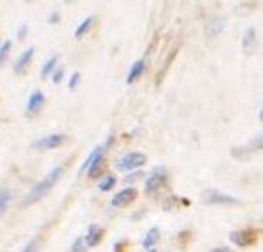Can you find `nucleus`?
I'll return each instance as SVG.
<instances>
[{"label": "nucleus", "mask_w": 263, "mask_h": 252, "mask_svg": "<svg viewBox=\"0 0 263 252\" xmlns=\"http://www.w3.org/2000/svg\"><path fill=\"white\" fill-rule=\"evenodd\" d=\"M62 170H64V167L62 165H59V167H55V169H52L50 172H48L45 178H43L39 183H37L34 188H32L31 192H29V196L23 199V204H32V202H36V201H39V199H43V197L47 196L48 192L52 190V186L57 183V180L61 178V174H62Z\"/></svg>", "instance_id": "obj_1"}, {"label": "nucleus", "mask_w": 263, "mask_h": 252, "mask_svg": "<svg viewBox=\"0 0 263 252\" xmlns=\"http://www.w3.org/2000/svg\"><path fill=\"white\" fill-rule=\"evenodd\" d=\"M148 162L144 153H139V151H132V153L124 154L123 158L118 162V169L119 170H134L139 169Z\"/></svg>", "instance_id": "obj_2"}, {"label": "nucleus", "mask_w": 263, "mask_h": 252, "mask_svg": "<svg viewBox=\"0 0 263 252\" xmlns=\"http://www.w3.org/2000/svg\"><path fill=\"white\" fill-rule=\"evenodd\" d=\"M165 180H167L165 169L164 167H157V169L150 174L148 181H146V192H148V194H153V192L160 190V188L165 185Z\"/></svg>", "instance_id": "obj_3"}, {"label": "nucleus", "mask_w": 263, "mask_h": 252, "mask_svg": "<svg viewBox=\"0 0 263 252\" xmlns=\"http://www.w3.org/2000/svg\"><path fill=\"white\" fill-rule=\"evenodd\" d=\"M64 140H66V137L62 134H52V135L43 137V139L37 140V142H34V148H37V150H55Z\"/></svg>", "instance_id": "obj_4"}, {"label": "nucleus", "mask_w": 263, "mask_h": 252, "mask_svg": "<svg viewBox=\"0 0 263 252\" xmlns=\"http://www.w3.org/2000/svg\"><path fill=\"white\" fill-rule=\"evenodd\" d=\"M135 197H137V190H135L134 186H128V188L118 192V194L112 197V206H116V208H119V206H126L134 201Z\"/></svg>", "instance_id": "obj_5"}, {"label": "nucleus", "mask_w": 263, "mask_h": 252, "mask_svg": "<svg viewBox=\"0 0 263 252\" xmlns=\"http://www.w3.org/2000/svg\"><path fill=\"white\" fill-rule=\"evenodd\" d=\"M238 199H235V197L231 196H226V194H221V192L217 190H210L205 196V202L207 204H233V202H237Z\"/></svg>", "instance_id": "obj_6"}, {"label": "nucleus", "mask_w": 263, "mask_h": 252, "mask_svg": "<svg viewBox=\"0 0 263 252\" xmlns=\"http://www.w3.org/2000/svg\"><path fill=\"white\" fill-rule=\"evenodd\" d=\"M104 153H105V146H98V148H94V150L91 151V154L86 158V162L82 164V167H80V170H78V172H80V174H84L86 170L89 172V169H91V167H93L98 160L104 158Z\"/></svg>", "instance_id": "obj_7"}, {"label": "nucleus", "mask_w": 263, "mask_h": 252, "mask_svg": "<svg viewBox=\"0 0 263 252\" xmlns=\"http://www.w3.org/2000/svg\"><path fill=\"white\" fill-rule=\"evenodd\" d=\"M260 150H263V134L256 135L244 150H233V156H240V158H242L244 154L253 153V151H260Z\"/></svg>", "instance_id": "obj_8"}, {"label": "nucleus", "mask_w": 263, "mask_h": 252, "mask_svg": "<svg viewBox=\"0 0 263 252\" xmlns=\"http://www.w3.org/2000/svg\"><path fill=\"white\" fill-rule=\"evenodd\" d=\"M45 105V94L41 91H34L29 98V103H27V112L29 114H36L39 112Z\"/></svg>", "instance_id": "obj_9"}, {"label": "nucleus", "mask_w": 263, "mask_h": 252, "mask_svg": "<svg viewBox=\"0 0 263 252\" xmlns=\"http://www.w3.org/2000/svg\"><path fill=\"white\" fill-rule=\"evenodd\" d=\"M102 238H104V229L96 224L93 226H89L88 229V235H86V243H88V247H94V245H98L102 242Z\"/></svg>", "instance_id": "obj_10"}, {"label": "nucleus", "mask_w": 263, "mask_h": 252, "mask_svg": "<svg viewBox=\"0 0 263 252\" xmlns=\"http://www.w3.org/2000/svg\"><path fill=\"white\" fill-rule=\"evenodd\" d=\"M229 240L238 247H245V245L253 242V235H251V231H245V229L244 231H233L229 235Z\"/></svg>", "instance_id": "obj_11"}, {"label": "nucleus", "mask_w": 263, "mask_h": 252, "mask_svg": "<svg viewBox=\"0 0 263 252\" xmlns=\"http://www.w3.org/2000/svg\"><path fill=\"white\" fill-rule=\"evenodd\" d=\"M32 57H34V48H29V50L23 51V53L18 57V61L15 62V73L20 75V73L29 66V62L32 61Z\"/></svg>", "instance_id": "obj_12"}, {"label": "nucleus", "mask_w": 263, "mask_h": 252, "mask_svg": "<svg viewBox=\"0 0 263 252\" xmlns=\"http://www.w3.org/2000/svg\"><path fill=\"white\" fill-rule=\"evenodd\" d=\"M144 61L142 59H139V61H135L134 64H132V67H130V71H128V77H126V84H134L137 78L144 73Z\"/></svg>", "instance_id": "obj_13"}, {"label": "nucleus", "mask_w": 263, "mask_h": 252, "mask_svg": "<svg viewBox=\"0 0 263 252\" xmlns=\"http://www.w3.org/2000/svg\"><path fill=\"white\" fill-rule=\"evenodd\" d=\"M254 45H256V31H254L253 27L245 32V36L242 39V48L245 53H251L254 50Z\"/></svg>", "instance_id": "obj_14"}, {"label": "nucleus", "mask_w": 263, "mask_h": 252, "mask_svg": "<svg viewBox=\"0 0 263 252\" xmlns=\"http://www.w3.org/2000/svg\"><path fill=\"white\" fill-rule=\"evenodd\" d=\"M158 238H160V229L158 227H151L150 231L146 233L144 240H142V247L148 249V251H151V247L158 242Z\"/></svg>", "instance_id": "obj_15"}, {"label": "nucleus", "mask_w": 263, "mask_h": 252, "mask_svg": "<svg viewBox=\"0 0 263 252\" xmlns=\"http://www.w3.org/2000/svg\"><path fill=\"white\" fill-rule=\"evenodd\" d=\"M93 23H94V18H93V16L86 18V20H84L82 23L78 25L77 31H75V37H77V39H80V37H82L84 34H86V32H88L89 29H91V27H93Z\"/></svg>", "instance_id": "obj_16"}, {"label": "nucleus", "mask_w": 263, "mask_h": 252, "mask_svg": "<svg viewBox=\"0 0 263 252\" xmlns=\"http://www.w3.org/2000/svg\"><path fill=\"white\" fill-rule=\"evenodd\" d=\"M116 185V178H114V176H110V174H107L104 178V180L100 181V185H98V188L102 192H107V190H110V188H112V186Z\"/></svg>", "instance_id": "obj_17"}, {"label": "nucleus", "mask_w": 263, "mask_h": 252, "mask_svg": "<svg viewBox=\"0 0 263 252\" xmlns=\"http://www.w3.org/2000/svg\"><path fill=\"white\" fill-rule=\"evenodd\" d=\"M55 64H57V57H52V59H48V61L45 62V66L41 67V77H43V78L48 77V75H50V73L53 71Z\"/></svg>", "instance_id": "obj_18"}, {"label": "nucleus", "mask_w": 263, "mask_h": 252, "mask_svg": "<svg viewBox=\"0 0 263 252\" xmlns=\"http://www.w3.org/2000/svg\"><path fill=\"white\" fill-rule=\"evenodd\" d=\"M11 194L5 188H0V213H4L7 210V204H9Z\"/></svg>", "instance_id": "obj_19"}, {"label": "nucleus", "mask_w": 263, "mask_h": 252, "mask_svg": "<svg viewBox=\"0 0 263 252\" xmlns=\"http://www.w3.org/2000/svg\"><path fill=\"white\" fill-rule=\"evenodd\" d=\"M11 45H13V43H11L9 39H7V41H4V45L0 47V66L4 64L5 59H7V55H9V51H11Z\"/></svg>", "instance_id": "obj_20"}, {"label": "nucleus", "mask_w": 263, "mask_h": 252, "mask_svg": "<svg viewBox=\"0 0 263 252\" xmlns=\"http://www.w3.org/2000/svg\"><path fill=\"white\" fill-rule=\"evenodd\" d=\"M86 245H88V243H86V238L80 236V238H77V240L73 242L71 251H70V252H84V251H86Z\"/></svg>", "instance_id": "obj_21"}, {"label": "nucleus", "mask_w": 263, "mask_h": 252, "mask_svg": "<svg viewBox=\"0 0 263 252\" xmlns=\"http://www.w3.org/2000/svg\"><path fill=\"white\" fill-rule=\"evenodd\" d=\"M102 167H104V158L98 160V162H96V164L89 169V176H91V178H96V176H98V172L102 170Z\"/></svg>", "instance_id": "obj_22"}, {"label": "nucleus", "mask_w": 263, "mask_h": 252, "mask_svg": "<svg viewBox=\"0 0 263 252\" xmlns=\"http://www.w3.org/2000/svg\"><path fill=\"white\" fill-rule=\"evenodd\" d=\"M78 82H80V73H73L71 78H70V89H77Z\"/></svg>", "instance_id": "obj_23"}, {"label": "nucleus", "mask_w": 263, "mask_h": 252, "mask_svg": "<svg viewBox=\"0 0 263 252\" xmlns=\"http://www.w3.org/2000/svg\"><path fill=\"white\" fill-rule=\"evenodd\" d=\"M21 252H37V240H32V242L29 243Z\"/></svg>", "instance_id": "obj_24"}, {"label": "nucleus", "mask_w": 263, "mask_h": 252, "mask_svg": "<svg viewBox=\"0 0 263 252\" xmlns=\"http://www.w3.org/2000/svg\"><path fill=\"white\" fill-rule=\"evenodd\" d=\"M62 69H57L55 73H53V77H52V80H53V84H61L62 82Z\"/></svg>", "instance_id": "obj_25"}, {"label": "nucleus", "mask_w": 263, "mask_h": 252, "mask_svg": "<svg viewBox=\"0 0 263 252\" xmlns=\"http://www.w3.org/2000/svg\"><path fill=\"white\" fill-rule=\"evenodd\" d=\"M210 252H231V249L229 247H215V249H211Z\"/></svg>", "instance_id": "obj_26"}, {"label": "nucleus", "mask_w": 263, "mask_h": 252, "mask_svg": "<svg viewBox=\"0 0 263 252\" xmlns=\"http://www.w3.org/2000/svg\"><path fill=\"white\" fill-rule=\"evenodd\" d=\"M25 31H27V25H21L20 32H18V39H23V37H25Z\"/></svg>", "instance_id": "obj_27"}, {"label": "nucleus", "mask_w": 263, "mask_h": 252, "mask_svg": "<svg viewBox=\"0 0 263 252\" xmlns=\"http://www.w3.org/2000/svg\"><path fill=\"white\" fill-rule=\"evenodd\" d=\"M57 18H59V15H57V13H52V16H50V23H55Z\"/></svg>", "instance_id": "obj_28"}, {"label": "nucleus", "mask_w": 263, "mask_h": 252, "mask_svg": "<svg viewBox=\"0 0 263 252\" xmlns=\"http://www.w3.org/2000/svg\"><path fill=\"white\" fill-rule=\"evenodd\" d=\"M260 119L263 121V108H262V112H260Z\"/></svg>", "instance_id": "obj_29"}, {"label": "nucleus", "mask_w": 263, "mask_h": 252, "mask_svg": "<svg viewBox=\"0 0 263 252\" xmlns=\"http://www.w3.org/2000/svg\"><path fill=\"white\" fill-rule=\"evenodd\" d=\"M148 252H155V251H153V249H151V251H148Z\"/></svg>", "instance_id": "obj_30"}]
</instances>
